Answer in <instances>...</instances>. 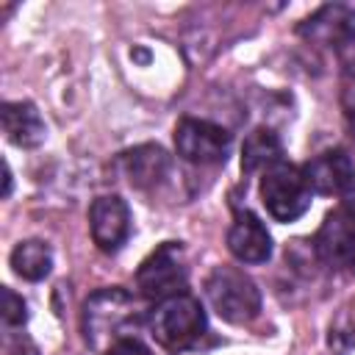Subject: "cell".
Returning <instances> with one entry per match:
<instances>
[{
    "label": "cell",
    "instance_id": "2e32d148",
    "mask_svg": "<svg viewBox=\"0 0 355 355\" xmlns=\"http://www.w3.org/2000/svg\"><path fill=\"white\" fill-rule=\"evenodd\" d=\"M25 319H28V305H25V300H22L17 291L3 288V322H6L8 327H17V324H25Z\"/></svg>",
    "mask_w": 355,
    "mask_h": 355
},
{
    "label": "cell",
    "instance_id": "7c38bea8",
    "mask_svg": "<svg viewBox=\"0 0 355 355\" xmlns=\"http://www.w3.org/2000/svg\"><path fill=\"white\" fill-rule=\"evenodd\" d=\"M0 119H3L6 139L17 147H39L47 136V125L33 103H25V100L3 103Z\"/></svg>",
    "mask_w": 355,
    "mask_h": 355
},
{
    "label": "cell",
    "instance_id": "9a60e30c",
    "mask_svg": "<svg viewBox=\"0 0 355 355\" xmlns=\"http://www.w3.org/2000/svg\"><path fill=\"white\" fill-rule=\"evenodd\" d=\"M11 266L25 280H44L53 269V252L44 241L28 239L11 250Z\"/></svg>",
    "mask_w": 355,
    "mask_h": 355
},
{
    "label": "cell",
    "instance_id": "8fae6325",
    "mask_svg": "<svg viewBox=\"0 0 355 355\" xmlns=\"http://www.w3.org/2000/svg\"><path fill=\"white\" fill-rule=\"evenodd\" d=\"M302 175L311 186V191L316 194H344L349 180L355 178L352 172V161L344 150H327V153H319L313 155L305 166H302Z\"/></svg>",
    "mask_w": 355,
    "mask_h": 355
},
{
    "label": "cell",
    "instance_id": "ffe728a7",
    "mask_svg": "<svg viewBox=\"0 0 355 355\" xmlns=\"http://www.w3.org/2000/svg\"><path fill=\"white\" fill-rule=\"evenodd\" d=\"M344 214L355 219V178L349 180V186H347V191H344Z\"/></svg>",
    "mask_w": 355,
    "mask_h": 355
},
{
    "label": "cell",
    "instance_id": "7a4b0ae2",
    "mask_svg": "<svg viewBox=\"0 0 355 355\" xmlns=\"http://www.w3.org/2000/svg\"><path fill=\"white\" fill-rule=\"evenodd\" d=\"M205 297L219 319L230 324H250L261 313V291L236 266H216L205 280Z\"/></svg>",
    "mask_w": 355,
    "mask_h": 355
},
{
    "label": "cell",
    "instance_id": "9c48e42d",
    "mask_svg": "<svg viewBox=\"0 0 355 355\" xmlns=\"http://www.w3.org/2000/svg\"><path fill=\"white\" fill-rule=\"evenodd\" d=\"M300 36H305L313 44L341 50L355 42V8L341 6V3L322 6L313 17H308L300 25Z\"/></svg>",
    "mask_w": 355,
    "mask_h": 355
},
{
    "label": "cell",
    "instance_id": "5b68a950",
    "mask_svg": "<svg viewBox=\"0 0 355 355\" xmlns=\"http://www.w3.org/2000/svg\"><path fill=\"white\" fill-rule=\"evenodd\" d=\"M136 319V308L128 291L122 288H103L94 291L86 300L83 308V330H86V341L92 347H100L105 338H128L122 336V330Z\"/></svg>",
    "mask_w": 355,
    "mask_h": 355
},
{
    "label": "cell",
    "instance_id": "8992f818",
    "mask_svg": "<svg viewBox=\"0 0 355 355\" xmlns=\"http://www.w3.org/2000/svg\"><path fill=\"white\" fill-rule=\"evenodd\" d=\"M230 133L208 119H180L175 128L178 155L189 164H225L230 153Z\"/></svg>",
    "mask_w": 355,
    "mask_h": 355
},
{
    "label": "cell",
    "instance_id": "30bf717a",
    "mask_svg": "<svg viewBox=\"0 0 355 355\" xmlns=\"http://www.w3.org/2000/svg\"><path fill=\"white\" fill-rule=\"evenodd\" d=\"M227 250L241 263H263L272 255V236L255 214L241 211L227 230Z\"/></svg>",
    "mask_w": 355,
    "mask_h": 355
},
{
    "label": "cell",
    "instance_id": "44dd1931",
    "mask_svg": "<svg viewBox=\"0 0 355 355\" xmlns=\"http://www.w3.org/2000/svg\"><path fill=\"white\" fill-rule=\"evenodd\" d=\"M3 169H6V178H3V183H6V186H3V194L8 197V194H11V169H8V164H6Z\"/></svg>",
    "mask_w": 355,
    "mask_h": 355
},
{
    "label": "cell",
    "instance_id": "4fadbf2b",
    "mask_svg": "<svg viewBox=\"0 0 355 355\" xmlns=\"http://www.w3.org/2000/svg\"><path fill=\"white\" fill-rule=\"evenodd\" d=\"M122 164H125V175L130 180V186H136V189H153L169 172V155L158 144L133 147L130 153H125Z\"/></svg>",
    "mask_w": 355,
    "mask_h": 355
},
{
    "label": "cell",
    "instance_id": "d6986e66",
    "mask_svg": "<svg viewBox=\"0 0 355 355\" xmlns=\"http://www.w3.org/2000/svg\"><path fill=\"white\" fill-rule=\"evenodd\" d=\"M330 355H355V338L352 336L330 338Z\"/></svg>",
    "mask_w": 355,
    "mask_h": 355
},
{
    "label": "cell",
    "instance_id": "ac0fdd59",
    "mask_svg": "<svg viewBox=\"0 0 355 355\" xmlns=\"http://www.w3.org/2000/svg\"><path fill=\"white\" fill-rule=\"evenodd\" d=\"M344 114H347L349 130H352V136H355V80H349L347 89H344Z\"/></svg>",
    "mask_w": 355,
    "mask_h": 355
},
{
    "label": "cell",
    "instance_id": "5bb4252c",
    "mask_svg": "<svg viewBox=\"0 0 355 355\" xmlns=\"http://www.w3.org/2000/svg\"><path fill=\"white\" fill-rule=\"evenodd\" d=\"M283 161V144L269 128H255L241 144V169L258 172Z\"/></svg>",
    "mask_w": 355,
    "mask_h": 355
},
{
    "label": "cell",
    "instance_id": "e0dca14e",
    "mask_svg": "<svg viewBox=\"0 0 355 355\" xmlns=\"http://www.w3.org/2000/svg\"><path fill=\"white\" fill-rule=\"evenodd\" d=\"M105 355H153L150 347H144L139 338H119L108 347Z\"/></svg>",
    "mask_w": 355,
    "mask_h": 355
},
{
    "label": "cell",
    "instance_id": "ba28073f",
    "mask_svg": "<svg viewBox=\"0 0 355 355\" xmlns=\"http://www.w3.org/2000/svg\"><path fill=\"white\" fill-rule=\"evenodd\" d=\"M92 239L103 252H116L130 236V211L128 202L116 194L97 197L89 208Z\"/></svg>",
    "mask_w": 355,
    "mask_h": 355
},
{
    "label": "cell",
    "instance_id": "52a82bcc",
    "mask_svg": "<svg viewBox=\"0 0 355 355\" xmlns=\"http://www.w3.org/2000/svg\"><path fill=\"white\" fill-rule=\"evenodd\" d=\"M313 250L330 269L355 275V219L347 214H330L316 230Z\"/></svg>",
    "mask_w": 355,
    "mask_h": 355
},
{
    "label": "cell",
    "instance_id": "6da1fadb",
    "mask_svg": "<svg viewBox=\"0 0 355 355\" xmlns=\"http://www.w3.org/2000/svg\"><path fill=\"white\" fill-rule=\"evenodd\" d=\"M205 324L208 322H205L202 305L189 294H178V297L158 302L150 316L153 338L169 352L191 349L202 338Z\"/></svg>",
    "mask_w": 355,
    "mask_h": 355
},
{
    "label": "cell",
    "instance_id": "3957f363",
    "mask_svg": "<svg viewBox=\"0 0 355 355\" xmlns=\"http://www.w3.org/2000/svg\"><path fill=\"white\" fill-rule=\"evenodd\" d=\"M311 197H313V191L302 175V166L280 161V164L269 166L261 178V200L277 222L300 219L311 208Z\"/></svg>",
    "mask_w": 355,
    "mask_h": 355
},
{
    "label": "cell",
    "instance_id": "277c9868",
    "mask_svg": "<svg viewBox=\"0 0 355 355\" xmlns=\"http://www.w3.org/2000/svg\"><path fill=\"white\" fill-rule=\"evenodd\" d=\"M186 280H189L186 255L178 241H164L161 247H155L136 272V286L141 297L155 300V302L183 294Z\"/></svg>",
    "mask_w": 355,
    "mask_h": 355
}]
</instances>
